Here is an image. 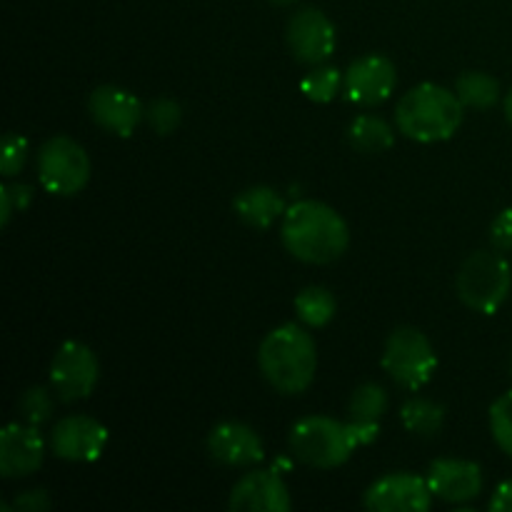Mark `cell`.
<instances>
[{"label":"cell","mask_w":512,"mask_h":512,"mask_svg":"<svg viewBox=\"0 0 512 512\" xmlns=\"http://www.w3.org/2000/svg\"><path fill=\"white\" fill-rule=\"evenodd\" d=\"M280 238L295 260L328 265L343 258L350 245V230L343 215L320 200H298L280 223Z\"/></svg>","instance_id":"6da1fadb"},{"label":"cell","mask_w":512,"mask_h":512,"mask_svg":"<svg viewBox=\"0 0 512 512\" xmlns=\"http://www.w3.org/2000/svg\"><path fill=\"white\" fill-rule=\"evenodd\" d=\"M258 365L278 393H305L318 373V345L308 325L285 323L270 330L258 348Z\"/></svg>","instance_id":"7a4b0ae2"},{"label":"cell","mask_w":512,"mask_h":512,"mask_svg":"<svg viewBox=\"0 0 512 512\" xmlns=\"http://www.w3.org/2000/svg\"><path fill=\"white\" fill-rule=\"evenodd\" d=\"M465 105L455 90L435 83H420L400 98L395 123L405 138L415 143H443L460 130Z\"/></svg>","instance_id":"3957f363"},{"label":"cell","mask_w":512,"mask_h":512,"mask_svg":"<svg viewBox=\"0 0 512 512\" xmlns=\"http://www.w3.org/2000/svg\"><path fill=\"white\" fill-rule=\"evenodd\" d=\"M370 433L350 420H335L330 415H308L290 430V450L303 465L318 470H333L348 463L358 448L375 443Z\"/></svg>","instance_id":"277c9868"},{"label":"cell","mask_w":512,"mask_h":512,"mask_svg":"<svg viewBox=\"0 0 512 512\" xmlns=\"http://www.w3.org/2000/svg\"><path fill=\"white\" fill-rule=\"evenodd\" d=\"M458 298L465 308L483 315H495L512 290V268L500 250H480L460 265Z\"/></svg>","instance_id":"5b68a950"},{"label":"cell","mask_w":512,"mask_h":512,"mask_svg":"<svg viewBox=\"0 0 512 512\" xmlns=\"http://www.w3.org/2000/svg\"><path fill=\"white\" fill-rule=\"evenodd\" d=\"M383 370L405 390H420L433 380L438 355L428 335L413 325H400L388 335L383 348Z\"/></svg>","instance_id":"8992f818"},{"label":"cell","mask_w":512,"mask_h":512,"mask_svg":"<svg viewBox=\"0 0 512 512\" xmlns=\"http://www.w3.org/2000/svg\"><path fill=\"white\" fill-rule=\"evenodd\" d=\"M90 158L78 140L55 135L40 145L38 180L45 193L70 198L78 195L90 180Z\"/></svg>","instance_id":"52a82bcc"},{"label":"cell","mask_w":512,"mask_h":512,"mask_svg":"<svg viewBox=\"0 0 512 512\" xmlns=\"http://www.w3.org/2000/svg\"><path fill=\"white\" fill-rule=\"evenodd\" d=\"M100 380V363L93 348L80 340H65L50 363V388L63 403H78L93 395Z\"/></svg>","instance_id":"ba28073f"},{"label":"cell","mask_w":512,"mask_h":512,"mask_svg":"<svg viewBox=\"0 0 512 512\" xmlns=\"http://www.w3.org/2000/svg\"><path fill=\"white\" fill-rule=\"evenodd\" d=\"M285 40L298 63L323 65L338 48V30L320 8H300L288 20Z\"/></svg>","instance_id":"9c48e42d"},{"label":"cell","mask_w":512,"mask_h":512,"mask_svg":"<svg viewBox=\"0 0 512 512\" xmlns=\"http://www.w3.org/2000/svg\"><path fill=\"white\" fill-rule=\"evenodd\" d=\"M108 448V428L90 415H65L50 430V450L68 463H95Z\"/></svg>","instance_id":"30bf717a"},{"label":"cell","mask_w":512,"mask_h":512,"mask_svg":"<svg viewBox=\"0 0 512 512\" xmlns=\"http://www.w3.org/2000/svg\"><path fill=\"white\" fill-rule=\"evenodd\" d=\"M395 88H398V70L385 55H363L353 60L343 75V95L360 108L385 103Z\"/></svg>","instance_id":"8fae6325"},{"label":"cell","mask_w":512,"mask_h":512,"mask_svg":"<svg viewBox=\"0 0 512 512\" xmlns=\"http://www.w3.org/2000/svg\"><path fill=\"white\" fill-rule=\"evenodd\" d=\"M433 500L428 480L413 473L383 475L363 495V505L373 512H428Z\"/></svg>","instance_id":"7c38bea8"},{"label":"cell","mask_w":512,"mask_h":512,"mask_svg":"<svg viewBox=\"0 0 512 512\" xmlns=\"http://www.w3.org/2000/svg\"><path fill=\"white\" fill-rule=\"evenodd\" d=\"M235 512H288L293 508L288 485L275 468L250 470L238 483L228 500Z\"/></svg>","instance_id":"4fadbf2b"},{"label":"cell","mask_w":512,"mask_h":512,"mask_svg":"<svg viewBox=\"0 0 512 512\" xmlns=\"http://www.w3.org/2000/svg\"><path fill=\"white\" fill-rule=\"evenodd\" d=\"M88 113L93 123L105 133L130 138L143 120L145 110L130 90L120 88V85H100L90 93Z\"/></svg>","instance_id":"5bb4252c"},{"label":"cell","mask_w":512,"mask_h":512,"mask_svg":"<svg viewBox=\"0 0 512 512\" xmlns=\"http://www.w3.org/2000/svg\"><path fill=\"white\" fill-rule=\"evenodd\" d=\"M435 498L450 505L473 503L483 493V470L473 460L440 458L433 460L425 473Z\"/></svg>","instance_id":"9a60e30c"},{"label":"cell","mask_w":512,"mask_h":512,"mask_svg":"<svg viewBox=\"0 0 512 512\" xmlns=\"http://www.w3.org/2000/svg\"><path fill=\"white\" fill-rule=\"evenodd\" d=\"M45 443L38 425L10 423L0 433V475L5 480L28 478L43 465Z\"/></svg>","instance_id":"2e32d148"},{"label":"cell","mask_w":512,"mask_h":512,"mask_svg":"<svg viewBox=\"0 0 512 512\" xmlns=\"http://www.w3.org/2000/svg\"><path fill=\"white\" fill-rule=\"evenodd\" d=\"M208 453L215 463L228 465V468H250V465L263 463L265 448L260 435L250 425L220 423L208 435Z\"/></svg>","instance_id":"e0dca14e"},{"label":"cell","mask_w":512,"mask_h":512,"mask_svg":"<svg viewBox=\"0 0 512 512\" xmlns=\"http://www.w3.org/2000/svg\"><path fill=\"white\" fill-rule=\"evenodd\" d=\"M233 210L245 225L255 230L273 228L285 215V200L270 185H253L233 200Z\"/></svg>","instance_id":"ac0fdd59"},{"label":"cell","mask_w":512,"mask_h":512,"mask_svg":"<svg viewBox=\"0 0 512 512\" xmlns=\"http://www.w3.org/2000/svg\"><path fill=\"white\" fill-rule=\"evenodd\" d=\"M388 413V393L378 383H363L353 390L348 403V420L373 438L380 435V420Z\"/></svg>","instance_id":"d6986e66"},{"label":"cell","mask_w":512,"mask_h":512,"mask_svg":"<svg viewBox=\"0 0 512 512\" xmlns=\"http://www.w3.org/2000/svg\"><path fill=\"white\" fill-rule=\"evenodd\" d=\"M348 140L355 150L368 155L385 153L395 145V130L378 115H358L348 128Z\"/></svg>","instance_id":"ffe728a7"},{"label":"cell","mask_w":512,"mask_h":512,"mask_svg":"<svg viewBox=\"0 0 512 512\" xmlns=\"http://www.w3.org/2000/svg\"><path fill=\"white\" fill-rule=\"evenodd\" d=\"M295 313L308 328H325L338 313V300L323 285H308L295 295Z\"/></svg>","instance_id":"44dd1931"},{"label":"cell","mask_w":512,"mask_h":512,"mask_svg":"<svg viewBox=\"0 0 512 512\" xmlns=\"http://www.w3.org/2000/svg\"><path fill=\"white\" fill-rule=\"evenodd\" d=\"M455 93L463 100V105L478 110L493 108L500 100V83L490 73L483 70H465L458 80H455Z\"/></svg>","instance_id":"7402d4cb"},{"label":"cell","mask_w":512,"mask_h":512,"mask_svg":"<svg viewBox=\"0 0 512 512\" xmlns=\"http://www.w3.org/2000/svg\"><path fill=\"white\" fill-rule=\"evenodd\" d=\"M400 420H403V428L408 433L420 435V438H433L443 428L445 408L428 398H410L400 408Z\"/></svg>","instance_id":"603a6c76"},{"label":"cell","mask_w":512,"mask_h":512,"mask_svg":"<svg viewBox=\"0 0 512 512\" xmlns=\"http://www.w3.org/2000/svg\"><path fill=\"white\" fill-rule=\"evenodd\" d=\"M343 75L345 73H340L333 65H313V70L300 80V93H303L310 103H330V100L338 98V93L343 90Z\"/></svg>","instance_id":"cb8c5ba5"},{"label":"cell","mask_w":512,"mask_h":512,"mask_svg":"<svg viewBox=\"0 0 512 512\" xmlns=\"http://www.w3.org/2000/svg\"><path fill=\"white\" fill-rule=\"evenodd\" d=\"M490 433L495 445L512 458V390L490 405Z\"/></svg>","instance_id":"d4e9b609"},{"label":"cell","mask_w":512,"mask_h":512,"mask_svg":"<svg viewBox=\"0 0 512 512\" xmlns=\"http://www.w3.org/2000/svg\"><path fill=\"white\" fill-rule=\"evenodd\" d=\"M18 410H20V418H23L25 423L43 425L45 420H50V415H53L55 403L53 398H50L48 388H43V385H33V388H28L23 395H20Z\"/></svg>","instance_id":"484cf974"},{"label":"cell","mask_w":512,"mask_h":512,"mask_svg":"<svg viewBox=\"0 0 512 512\" xmlns=\"http://www.w3.org/2000/svg\"><path fill=\"white\" fill-rule=\"evenodd\" d=\"M33 203V188L25 183H3L0 185V225L8 228L15 213L28 210Z\"/></svg>","instance_id":"4316f807"},{"label":"cell","mask_w":512,"mask_h":512,"mask_svg":"<svg viewBox=\"0 0 512 512\" xmlns=\"http://www.w3.org/2000/svg\"><path fill=\"white\" fill-rule=\"evenodd\" d=\"M145 118H148L150 128L155 130L158 135H170L175 133V128L183 120V108H180L175 100L170 98H158L148 105L145 110Z\"/></svg>","instance_id":"83f0119b"},{"label":"cell","mask_w":512,"mask_h":512,"mask_svg":"<svg viewBox=\"0 0 512 512\" xmlns=\"http://www.w3.org/2000/svg\"><path fill=\"white\" fill-rule=\"evenodd\" d=\"M30 145L23 135L8 133L3 140V155H0V173L5 180L15 178L23 170L25 160H28Z\"/></svg>","instance_id":"f1b7e54d"},{"label":"cell","mask_w":512,"mask_h":512,"mask_svg":"<svg viewBox=\"0 0 512 512\" xmlns=\"http://www.w3.org/2000/svg\"><path fill=\"white\" fill-rule=\"evenodd\" d=\"M490 243L500 253H510L512 250V208L500 210L495 215L493 225H490Z\"/></svg>","instance_id":"f546056e"},{"label":"cell","mask_w":512,"mask_h":512,"mask_svg":"<svg viewBox=\"0 0 512 512\" xmlns=\"http://www.w3.org/2000/svg\"><path fill=\"white\" fill-rule=\"evenodd\" d=\"M50 498L45 490H25L10 505H3V510L13 512H48L50 510Z\"/></svg>","instance_id":"4dcf8cb0"},{"label":"cell","mask_w":512,"mask_h":512,"mask_svg":"<svg viewBox=\"0 0 512 512\" xmlns=\"http://www.w3.org/2000/svg\"><path fill=\"white\" fill-rule=\"evenodd\" d=\"M488 508L493 512H512V480H505V483H500L495 488Z\"/></svg>","instance_id":"1f68e13d"},{"label":"cell","mask_w":512,"mask_h":512,"mask_svg":"<svg viewBox=\"0 0 512 512\" xmlns=\"http://www.w3.org/2000/svg\"><path fill=\"white\" fill-rule=\"evenodd\" d=\"M503 110H505V118H508V123L512 125V90L508 95H505V103H503Z\"/></svg>","instance_id":"d6a6232c"},{"label":"cell","mask_w":512,"mask_h":512,"mask_svg":"<svg viewBox=\"0 0 512 512\" xmlns=\"http://www.w3.org/2000/svg\"><path fill=\"white\" fill-rule=\"evenodd\" d=\"M275 5H293V3H298V0H273Z\"/></svg>","instance_id":"836d02e7"},{"label":"cell","mask_w":512,"mask_h":512,"mask_svg":"<svg viewBox=\"0 0 512 512\" xmlns=\"http://www.w3.org/2000/svg\"><path fill=\"white\" fill-rule=\"evenodd\" d=\"M510 373H512V360H510Z\"/></svg>","instance_id":"e575fe53"}]
</instances>
